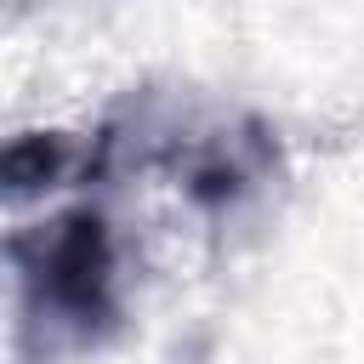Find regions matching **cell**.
Wrapping results in <instances>:
<instances>
[{"label":"cell","mask_w":364,"mask_h":364,"mask_svg":"<svg viewBox=\"0 0 364 364\" xmlns=\"http://www.w3.org/2000/svg\"><path fill=\"white\" fill-rule=\"evenodd\" d=\"M40 284L51 296L57 313L68 318H102L108 313V284H114V250L97 216H68L57 222L46 262H40Z\"/></svg>","instance_id":"obj_1"},{"label":"cell","mask_w":364,"mask_h":364,"mask_svg":"<svg viewBox=\"0 0 364 364\" xmlns=\"http://www.w3.org/2000/svg\"><path fill=\"white\" fill-rule=\"evenodd\" d=\"M57 165H63L57 136H23V142H11V154H6V182H11L17 193H23V188H40V182L57 176Z\"/></svg>","instance_id":"obj_2"}]
</instances>
